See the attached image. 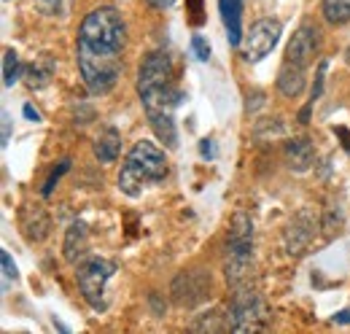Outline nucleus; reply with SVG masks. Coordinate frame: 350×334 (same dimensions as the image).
<instances>
[{
  "instance_id": "nucleus-1",
  "label": "nucleus",
  "mask_w": 350,
  "mask_h": 334,
  "mask_svg": "<svg viewBox=\"0 0 350 334\" xmlns=\"http://www.w3.org/2000/svg\"><path fill=\"white\" fill-rule=\"evenodd\" d=\"M170 175L167 154L154 140H137L127 151L119 170V192L137 200L148 186L162 183Z\"/></svg>"
},
{
  "instance_id": "nucleus-2",
  "label": "nucleus",
  "mask_w": 350,
  "mask_h": 334,
  "mask_svg": "<svg viewBox=\"0 0 350 334\" xmlns=\"http://www.w3.org/2000/svg\"><path fill=\"white\" fill-rule=\"evenodd\" d=\"M76 43L100 54H122L127 46V25L113 5H100L84 16Z\"/></svg>"
},
{
  "instance_id": "nucleus-3",
  "label": "nucleus",
  "mask_w": 350,
  "mask_h": 334,
  "mask_svg": "<svg viewBox=\"0 0 350 334\" xmlns=\"http://www.w3.org/2000/svg\"><path fill=\"white\" fill-rule=\"evenodd\" d=\"M140 105L146 111V119L154 129V135L159 138V143H165V149L178 146V127H175V108L183 100V92L178 89V84H162V86H151L146 92H137Z\"/></svg>"
},
{
  "instance_id": "nucleus-4",
  "label": "nucleus",
  "mask_w": 350,
  "mask_h": 334,
  "mask_svg": "<svg viewBox=\"0 0 350 334\" xmlns=\"http://www.w3.org/2000/svg\"><path fill=\"white\" fill-rule=\"evenodd\" d=\"M76 65H79V73L84 79V86L94 97L108 94L119 84L122 70H124L122 54H100V51H92L87 46H79V43H76Z\"/></svg>"
},
{
  "instance_id": "nucleus-5",
  "label": "nucleus",
  "mask_w": 350,
  "mask_h": 334,
  "mask_svg": "<svg viewBox=\"0 0 350 334\" xmlns=\"http://www.w3.org/2000/svg\"><path fill=\"white\" fill-rule=\"evenodd\" d=\"M229 329L237 334H248V332H262L269 326V318H272V310L267 305L259 289L251 286V289H237L232 292V302H229Z\"/></svg>"
},
{
  "instance_id": "nucleus-6",
  "label": "nucleus",
  "mask_w": 350,
  "mask_h": 334,
  "mask_svg": "<svg viewBox=\"0 0 350 334\" xmlns=\"http://www.w3.org/2000/svg\"><path fill=\"white\" fill-rule=\"evenodd\" d=\"M116 261L103 256H84L81 261H76V281L92 310L103 313L108 307V281L116 275Z\"/></svg>"
},
{
  "instance_id": "nucleus-7",
  "label": "nucleus",
  "mask_w": 350,
  "mask_h": 334,
  "mask_svg": "<svg viewBox=\"0 0 350 334\" xmlns=\"http://www.w3.org/2000/svg\"><path fill=\"white\" fill-rule=\"evenodd\" d=\"M211 292H213V278H211V270H202V267L180 270L170 283V294L178 307H197L208 302Z\"/></svg>"
},
{
  "instance_id": "nucleus-8",
  "label": "nucleus",
  "mask_w": 350,
  "mask_h": 334,
  "mask_svg": "<svg viewBox=\"0 0 350 334\" xmlns=\"http://www.w3.org/2000/svg\"><path fill=\"white\" fill-rule=\"evenodd\" d=\"M283 36V27L278 19H256L251 25V30L245 33V41H243V57L248 62H259L264 60Z\"/></svg>"
},
{
  "instance_id": "nucleus-9",
  "label": "nucleus",
  "mask_w": 350,
  "mask_h": 334,
  "mask_svg": "<svg viewBox=\"0 0 350 334\" xmlns=\"http://www.w3.org/2000/svg\"><path fill=\"white\" fill-rule=\"evenodd\" d=\"M318 54H321V30L312 22H302L286 46V60L294 65L310 68L318 60Z\"/></svg>"
},
{
  "instance_id": "nucleus-10",
  "label": "nucleus",
  "mask_w": 350,
  "mask_h": 334,
  "mask_svg": "<svg viewBox=\"0 0 350 334\" xmlns=\"http://www.w3.org/2000/svg\"><path fill=\"white\" fill-rule=\"evenodd\" d=\"M175 81V70H173V57L159 49V51H151L140 68H137V79H135V89L137 92H146L151 86H162V84Z\"/></svg>"
},
{
  "instance_id": "nucleus-11",
  "label": "nucleus",
  "mask_w": 350,
  "mask_h": 334,
  "mask_svg": "<svg viewBox=\"0 0 350 334\" xmlns=\"http://www.w3.org/2000/svg\"><path fill=\"white\" fill-rule=\"evenodd\" d=\"M315 232H318V218L312 216V210H299L291 221H288V227H286V235H283V240H286V250L291 253V256H299V253H305L310 248V243H312V237H315Z\"/></svg>"
},
{
  "instance_id": "nucleus-12",
  "label": "nucleus",
  "mask_w": 350,
  "mask_h": 334,
  "mask_svg": "<svg viewBox=\"0 0 350 334\" xmlns=\"http://www.w3.org/2000/svg\"><path fill=\"white\" fill-rule=\"evenodd\" d=\"M226 256H254V221L245 210H237L229 221Z\"/></svg>"
},
{
  "instance_id": "nucleus-13",
  "label": "nucleus",
  "mask_w": 350,
  "mask_h": 334,
  "mask_svg": "<svg viewBox=\"0 0 350 334\" xmlns=\"http://www.w3.org/2000/svg\"><path fill=\"white\" fill-rule=\"evenodd\" d=\"M19 229L27 237V243H44L51 232V218H49L44 205L25 203L19 208Z\"/></svg>"
},
{
  "instance_id": "nucleus-14",
  "label": "nucleus",
  "mask_w": 350,
  "mask_h": 334,
  "mask_svg": "<svg viewBox=\"0 0 350 334\" xmlns=\"http://www.w3.org/2000/svg\"><path fill=\"white\" fill-rule=\"evenodd\" d=\"M283 159H286L288 170H294V172L312 170V165H315V146H312V140L310 138H291V140H286Z\"/></svg>"
},
{
  "instance_id": "nucleus-15",
  "label": "nucleus",
  "mask_w": 350,
  "mask_h": 334,
  "mask_svg": "<svg viewBox=\"0 0 350 334\" xmlns=\"http://www.w3.org/2000/svg\"><path fill=\"white\" fill-rule=\"evenodd\" d=\"M243 5L245 0H219L221 22L226 27L229 46H243Z\"/></svg>"
},
{
  "instance_id": "nucleus-16",
  "label": "nucleus",
  "mask_w": 350,
  "mask_h": 334,
  "mask_svg": "<svg viewBox=\"0 0 350 334\" xmlns=\"http://www.w3.org/2000/svg\"><path fill=\"white\" fill-rule=\"evenodd\" d=\"M307 86V68L302 65H294V62H283L280 70H278V92L288 100H297Z\"/></svg>"
},
{
  "instance_id": "nucleus-17",
  "label": "nucleus",
  "mask_w": 350,
  "mask_h": 334,
  "mask_svg": "<svg viewBox=\"0 0 350 334\" xmlns=\"http://www.w3.org/2000/svg\"><path fill=\"white\" fill-rule=\"evenodd\" d=\"M92 149H94V157H97L100 165H113L119 159V154H122V132L113 125L103 127L100 135L94 138Z\"/></svg>"
},
{
  "instance_id": "nucleus-18",
  "label": "nucleus",
  "mask_w": 350,
  "mask_h": 334,
  "mask_svg": "<svg viewBox=\"0 0 350 334\" xmlns=\"http://www.w3.org/2000/svg\"><path fill=\"white\" fill-rule=\"evenodd\" d=\"M89 250V229L84 221H73L70 227H68V232H65V243H62V256H65V261H70V264H76V261H81L84 256H87Z\"/></svg>"
},
{
  "instance_id": "nucleus-19",
  "label": "nucleus",
  "mask_w": 350,
  "mask_h": 334,
  "mask_svg": "<svg viewBox=\"0 0 350 334\" xmlns=\"http://www.w3.org/2000/svg\"><path fill=\"white\" fill-rule=\"evenodd\" d=\"M57 70V60L51 54H38L27 68H25V84L30 89H46Z\"/></svg>"
},
{
  "instance_id": "nucleus-20",
  "label": "nucleus",
  "mask_w": 350,
  "mask_h": 334,
  "mask_svg": "<svg viewBox=\"0 0 350 334\" xmlns=\"http://www.w3.org/2000/svg\"><path fill=\"white\" fill-rule=\"evenodd\" d=\"M321 14L332 27H342L350 22V0H323Z\"/></svg>"
},
{
  "instance_id": "nucleus-21",
  "label": "nucleus",
  "mask_w": 350,
  "mask_h": 334,
  "mask_svg": "<svg viewBox=\"0 0 350 334\" xmlns=\"http://www.w3.org/2000/svg\"><path fill=\"white\" fill-rule=\"evenodd\" d=\"M191 329H194V332H224V329H229V316H224V310L200 313V316L191 321Z\"/></svg>"
},
{
  "instance_id": "nucleus-22",
  "label": "nucleus",
  "mask_w": 350,
  "mask_h": 334,
  "mask_svg": "<svg viewBox=\"0 0 350 334\" xmlns=\"http://www.w3.org/2000/svg\"><path fill=\"white\" fill-rule=\"evenodd\" d=\"M22 76H25V70H22L19 54L14 49H5L3 51V86H14Z\"/></svg>"
},
{
  "instance_id": "nucleus-23",
  "label": "nucleus",
  "mask_w": 350,
  "mask_h": 334,
  "mask_svg": "<svg viewBox=\"0 0 350 334\" xmlns=\"http://www.w3.org/2000/svg\"><path fill=\"white\" fill-rule=\"evenodd\" d=\"M73 0H36V5L41 8L46 16H68Z\"/></svg>"
},
{
  "instance_id": "nucleus-24",
  "label": "nucleus",
  "mask_w": 350,
  "mask_h": 334,
  "mask_svg": "<svg viewBox=\"0 0 350 334\" xmlns=\"http://www.w3.org/2000/svg\"><path fill=\"white\" fill-rule=\"evenodd\" d=\"M68 170H70V159H59L57 165L51 167V172H49V178H46L44 189H41V194H44V197H51V192H54L57 181H59V178H62Z\"/></svg>"
},
{
  "instance_id": "nucleus-25",
  "label": "nucleus",
  "mask_w": 350,
  "mask_h": 334,
  "mask_svg": "<svg viewBox=\"0 0 350 334\" xmlns=\"http://www.w3.org/2000/svg\"><path fill=\"white\" fill-rule=\"evenodd\" d=\"M189 46H191V54H194L200 62H208V60H211V43H208V38H205V36L194 33Z\"/></svg>"
},
{
  "instance_id": "nucleus-26",
  "label": "nucleus",
  "mask_w": 350,
  "mask_h": 334,
  "mask_svg": "<svg viewBox=\"0 0 350 334\" xmlns=\"http://www.w3.org/2000/svg\"><path fill=\"white\" fill-rule=\"evenodd\" d=\"M326 68H329V60H321L318 62V73H315V84H312V92H310V100L315 103L321 94H323V79H326Z\"/></svg>"
},
{
  "instance_id": "nucleus-27",
  "label": "nucleus",
  "mask_w": 350,
  "mask_h": 334,
  "mask_svg": "<svg viewBox=\"0 0 350 334\" xmlns=\"http://www.w3.org/2000/svg\"><path fill=\"white\" fill-rule=\"evenodd\" d=\"M264 97H267V94H264L262 89H251V92L245 94V100H248V103H245V111H248V114H256L264 105Z\"/></svg>"
},
{
  "instance_id": "nucleus-28",
  "label": "nucleus",
  "mask_w": 350,
  "mask_h": 334,
  "mask_svg": "<svg viewBox=\"0 0 350 334\" xmlns=\"http://www.w3.org/2000/svg\"><path fill=\"white\" fill-rule=\"evenodd\" d=\"M0 261H3V275H5V278H11V281H16V278H19V272H16V264H14V259H11V253H8V250H0Z\"/></svg>"
},
{
  "instance_id": "nucleus-29",
  "label": "nucleus",
  "mask_w": 350,
  "mask_h": 334,
  "mask_svg": "<svg viewBox=\"0 0 350 334\" xmlns=\"http://www.w3.org/2000/svg\"><path fill=\"white\" fill-rule=\"evenodd\" d=\"M189 14H191V16H189L191 25H202V22H205V16H202V14H205V11H202V0H189Z\"/></svg>"
},
{
  "instance_id": "nucleus-30",
  "label": "nucleus",
  "mask_w": 350,
  "mask_h": 334,
  "mask_svg": "<svg viewBox=\"0 0 350 334\" xmlns=\"http://www.w3.org/2000/svg\"><path fill=\"white\" fill-rule=\"evenodd\" d=\"M200 154H202V159H213L216 157V146H213L211 138H202L200 140Z\"/></svg>"
},
{
  "instance_id": "nucleus-31",
  "label": "nucleus",
  "mask_w": 350,
  "mask_h": 334,
  "mask_svg": "<svg viewBox=\"0 0 350 334\" xmlns=\"http://www.w3.org/2000/svg\"><path fill=\"white\" fill-rule=\"evenodd\" d=\"M92 119H94V108H92V105H84V111H81V114L76 111V125L87 127Z\"/></svg>"
},
{
  "instance_id": "nucleus-32",
  "label": "nucleus",
  "mask_w": 350,
  "mask_h": 334,
  "mask_svg": "<svg viewBox=\"0 0 350 334\" xmlns=\"http://www.w3.org/2000/svg\"><path fill=\"white\" fill-rule=\"evenodd\" d=\"M262 132H264V125L259 122V125H256V138H259ZM269 132H272V135H283V132H286V127H283V119H275V125H269Z\"/></svg>"
},
{
  "instance_id": "nucleus-33",
  "label": "nucleus",
  "mask_w": 350,
  "mask_h": 334,
  "mask_svg": "<svg viewBox=\"0 0 350 334\" xmlns=\"http://www.w3.org/2000/svg\"><path fill=\"white\" fill-rule=\"evenodd\" d=\"M11 140V116L3 111V146Z\"/></svg>"
},
{
  "instance_id": "nucleus-34",
  "label": "nucleus",
  "mask_w": 350,
  "mask_h": 334,
  "mask_svg": "<svg viewBox=\"0 0 350 334\" xmlns=\"http://www.w3.org/2000/svg\"><path fill=\"white\" fill-rule=\"evenodd\" d=\"M22 114H25V119H30V122H41V114L30 105V103H25V108H22Z\"/></svg>"
},
{
  "instance_id": "nucleus-35",
  "label": "nucleus",
  "mask_w": 350,
  "mask_h": 334,
  "mask_svg": "<svg viewBox=\"0 0 350 334\" xmlns=\"http://www.w3.org/2000/svg\"><path fill=\"white\" fill-rule=\"evenodd\" d=\"M312 105H315V103L310 100V103H307L305 108L299 111V125H307V122H310V111H312Z\"/></svg>"
},
{
  "instance_id": "nucleus-36",
  "label": "nucleus",
  "mask_w": 350,
  "mask_h": 334,
  "mask_svg": "<svg viewBox=\"0 0 350 334\" xmlns=\"http://www.w3.org/2000/svg\"><path fill=\"white\" fill-rule=\"evenodd\" d=\"M337 132L342 135V146H345V151L350 154V132L345 129V127H337Z\"/></svg>"
},
{
  "instance_id": "nucleus-37",
  "label": "nucleus",
  "mask_w": 350,
  "mask_h": 334,
  "mask_svg": "<svg viewBox=\"0 0 350 334\" xmlns=\"http://www.w3.org/2000/svg\"><path fill=\"white\" fill-rule=\"evenodd\" d=\"M334 324H350V310H340L334 316Z\"/></svg>"
},
{
  "instance_id": "nucleus-38",
  "label": "nucleus",
  "mask_w": 350,
  "mask_h": 334,
  "mask_svg": "<svg viewBox=\"0 0 350 334\" xmlns=\"http://www.w3.org/2000/svg\"><path fill=\"white\" fill-rule=\"evenodd\" d=\"M148 3H151L154 8H170L175 0H148Z\"/></svg>"
}]
</instances>
